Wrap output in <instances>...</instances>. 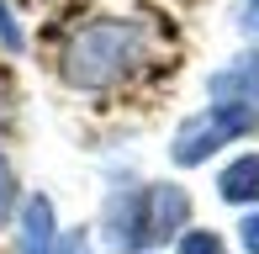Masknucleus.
Wrapping results in <instances>:
<instances>
[{"label":"nucleus","instance_id":"f257e3e1","mask_svg":"<svg viewBox=\"0 0 259 254\" xmlns=\"http://www.w3.org/2000/svg\"><path fill=\"white\" fill-rule=\"evenodd\" d=\"M143 53H148V37L138 21L96 16L85 27H74L69 43L58 48V79L79 96H101V90H116L122 79H133Z\"/></svg>","mask_w":259,"mask_h":254},{"label":"nucleus","instance_id":"f03ea898","mask_svg":"<svg viewBox=\"0 0 259 254\" xmlns=\"http://www.w3.org/2000/svg\"><path fill=\"white\" fill-rule=\"evenodd\" d=\"M191 223V191L175 180H148V186L111 191L101 206V238L111 254H143L185 233Z\"/></svg>","mask_w":259,"mask_h":254},{"label":"nucleus","instance_id":"7ed1b4c3","mask_svg":"<svg viewBox=\"0 0 259 254\" xmlns=\"http://www.w3.org/2000/svg\"><path fill=\"white\" fill-rule=\"evenodd\" d=\"M259 127V106H238V101H211L206 111H196V117H185L180 127H175L169 138V159L180 170H196L206 164L217 148H228L233 138L254 133Z\"/></svg>","mask_w":259,"mask_h":254},{"label":"nucleus","instance_id":"20e7f679","mask_svg":"<svg viewBox=\"0 0 259 254\" xmlns=\"http://www.w3.org/2000/svg\"><path fill=\"white\" fill-rule=\"evenodd\" d=\"M58 217H53V201L48 196H27L16 212V254H53L58 249Z\"/></svg>","mask_w":259,"mask_h":254},{"label":"nucleus","instance_id":"39448f33","mask_svg":"<svg viewBox=\"0 0 259 254\" xmlns=\"http://www.w3.org/2000/svg\"><path fill=\"white\" fill-rule=\"evenodd\" d=\"M211 101L259 106V48H243L228 69H217V74H211Z\"/></svg>","mask_w":259,"mask_h":254},{"label":"nucleus","instance_id":"423d86ee","mask_svg":"<svg viewBox=\"0 0 259 254\" xmlns=\"http://www.w3.org/2000/svg\"><path fill=\"white\" fill-rule=\"evenodd\" d=\"M217 196L228 206H259V154H238L217 170Z\"/></svg>","mask_w":259,"mask_h":254},{"label":"nucleus","instance_id":"0eeeda50","mask_svg":"<svg viewBox=\"0 0 259 254\" xmlns=\"http://www.w3.org/2000/svg\"><path fill=\"white\" fill-rule=\"evenodd\" d=\"M16 212H21V186H16V170H11V159L0 154V228H6Z\"/></svg>","mask_w":259,"mask_h":254},{"label":"nucleus","instance_id":"6e6552de","mask_svg":"<svg viewBox=\"0 0 259 254\" xmlns=\"http://www.w3.org/2000/svg\"><path fill=\"white\" fill-rule=\"evenodd\" d=\"M175 254H228V244H222V233H211V228H185Z\"/></svg>","mask_w":259,"mask_h":254},{"label":"nucleus","instance_id":"1a4fd4ad","mask_svg":"<svg viewBox=\"0 0 259 254\" xmlns=\"http://www.w3.org/2000/svg\"><path fill=\"white\" fill-rule=\"evenodd\" d=\"M53 254H96V244H90V233L85 228H74V233H64L58 238V249Z\"/></svg>","mask_w":259,"mask_h":254},{"label":"nucleus","instance_id":"9d476101","mask_svg":"<svg viewBox=\"0 0 259 254\" xmlns=\"http://www.w3.org/2000/svg\"><path fill=\"white\" fill-rule=\"evenodd\" d=\"M238 244L249 249V254H259V212H243V223H238Z\"/></svg>","mask_w":259,"mask_h":254},{"label":"nucleus","instance_id":"9b49d317","mask_svg":"<svg viewBox=\"0 0 259 254\" xmlns=\"http://www.w3.org/2000/svg\"><path fill=\"white\" fill-rule=\"evenodd\" d=\"M0 43H6V48H21V27H16V16H11L6 6H0Z\"/></svg>","mask_w":259,"mask_h":254}]
</instances>
